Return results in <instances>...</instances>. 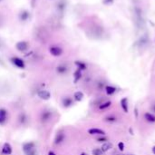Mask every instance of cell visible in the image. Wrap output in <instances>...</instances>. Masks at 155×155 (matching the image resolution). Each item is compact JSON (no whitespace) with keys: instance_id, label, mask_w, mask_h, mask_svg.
Wrapping results in <instances>:
<instances>
[{"instance_id":"cell-21","label":"cell","mask_w":155,"mask_h":155,"mask_svg":"<svg viewBox=\"0 0 155 155\" xmlns=\"http://www.w3.org/2000/svg\"><path fill=\"white\" fill-rule=\"evenodd\" d=\"M57 73H61V75H63V73H65L67 72V67L64 64H61V65H59L57 66V69H56Z\"/></svg>"},{"instance_id":"cell-1","label":"cell","mask_w":155,"mask_h":155,"mask_svg":"<svg viewBox=\"0 0 155 155\" xmlns=\"http://www.w3.org/2000/svg\"><path fill=\"white\" fill-rule=\"evenodd\" d=\"M133 16H134V23H135L137 29L143 30L145 28V21L141 9L139 8H135L133 12Z\"/></svg>"},{"instance_id":"cell-22","label":"cell","mask_w":155,"mask_h":155,"mask_svg":"<svg viewBox=\"0 0 155 155\" xmlns=\"http://www.w3.org/2000/svg\"><path fill=\"white\" fill-rule=\"evenodd\" d=\"M111 104H112V103L110 102V101H107V102H105V103L99 105V109L100 110H104L106 108H108V107H110Z\"/></svg>"},{"instance_id":"cell-33","label":"cell","mask_w":155,"mask_h":155,"mask_svg":"<svg viewBox=\"0 0 155 155\" xmlns=\"http://www.w3.org/2000/svg\"><path fill=\"white\" fill-rule=\"evenodd\" d=\"M2 47H3V43L0 41V49H2Z\"/></svg>"},{"instance_id":"cell-25","label":"cell","mask_w":155,"mask_h":155,"mask_svg":"<svg viewBox=\"0 0 155 155\" xmlns=\"http://www.w3.org/2000/svg\"><path fill=\"white\" fill-rule=\"evenodd\" d=\"M4 25H5V18H4L3 15L0 13V28H2Z\"/></svg>"},{"instance_id":"cell-12","label":"cell","mask_w":155,"mask_h":155,"mask_svg":"<svg viewBox=\"0 0 155 155\" xmlns=\"http://www.w3.org/2000/svg\"><path fill=\"white\" fill-rule=\"evenodd\" d=\"M62 104H63V106L65 107V108H68V107L72 106L73 104V101L71 97L67 96V97H64L62 101Z\"/></svg>"},{"instance_id":"cell-9","label":"cell","mask_w":155,"mask_h":155,"mask_svg":"<svg viewBox=\"0 0 155 155\" xmlns=\"http://www.w3.org/2000/svg\"><path fill=\"white\" fill-rule=\"evenodd\" d=\"M8 120V111L5 108H0V125L5 123Z\"/></svg>"},{"instance_id":"cell-28","label":"cell","mask_w":155,"mask_h":155,"mask_svg":"<svg viewBox=\"0 0 155 155\" xmlns=\"http://www.w3.org/2000/svg\"><path fill=\"white\" fill-rule=\"evenodd\" d=\"M75 64H76L79 66V68H80V69H82V70L85 69V67H86V66H85V64H82V63H78V62H76Z\"/></svg>"},{"instance_id":"cell-20","label":"cell","mask_w":155,"mask_h":155,"mask_svg":"<svg viewBox=\"0 0 155 155\" xmlns=\"http://www.w3.org/2000/svg\"><path fill=\"white\" fill-rule=\"evenodd\" d=\"M116 91V88L115 87H113V86H110V85H107L105 86V92L106 93L108 94V95H112V94L115 93Z\"/></svg>"},{"instance_id":"cell-10","label":"cell","mask_w":155,"mask_h":155,"mask_svg":"<svg viewBox=\"0 0 155 155\" xmlns=\"http://www.w3.org/2000/svg\"><path fill=\"white\" fill-rule=\"evenodd\" d=\"M88 133L91 135H104L105 132L102 129H98V128H92V129L88 130Z\"/></svg>"},{"instance_id":"cell-13","label":"cell","mask_w":155,"mask_h":155,"mask_svg":"<svg viewBox=\"0 0 155 155\" xmlns=\"http://www.w3.org/2000/svg\"><path fill=\"white\" fill-rule=\"evenodd\" d=\"M52 112L50 111H45L42 112L41 114V120L42 122H47V121H49L51 118H52Z\"/></svg>"},{"instance_id":"cell-29","label":"cell","mask_w":155,"mask_h":155,"mask_svg":"<svg viewBox=\"0 0 155 155\" xmlns=\"http://www.w3.org/2000/svg\"><path fill=\"white\" fill-rule=\"evenodd\" d=\"M97 141H107V138H105V137H99V138H97Z\"/></svg>"},{"instance_id":"cell-6","label":"cell","mask_w":155,"mask_h":155,"mask_svg":"<svg viewBox=\"0 0 155 155\" xmlns=\"http://www.w3.org/2000/svg\"><path fill=\"white\" fill-rule=\"evenodd\" d=\"M11 62L12 64L16 65V67H18V68H21V69H24L25 68V62L23 61V60L21 58H19V57H12L11 58Z\"/></svg>"},{"instance_id":"cell-36","label":"cell","mask_w":155,"mask_h":155,"mask_svg":"<svg viewBox=\"0 0 155 155\" xmlns=\"http://www.w3.org/2000/svg\"><path fill=\"white\" fill-rule=\"evenodd\" d=\"M1 1H3V0H0V2H1Z\"/></svg>"},{"instance_id":"cell-34","label":"cell","mask_w":155,"mask_h":155,"mask_svg":"<svg viewBox=\"0 0 155 155\" xmlns=\"http://www.w3.org/2000/svg\"><path fill=\"white\" fill-rule=\"evenodd\" d=\"M152 152H153V154H155V146L152 148Z\"/></svg>"},{"instance_id":"cell-11","label":"cell","mask_w":155,"mask_h":155,"mask_svg":"<svg viewBox=\"0 0 155 155\" xmlns=\"http://www.w3.org/2000/svg\"><path fill=\"white\" fill-rule=\"evenodd\" d=\"M12 146L10 145V143H5L4 145H3V148H2V153L5 154V155H10L12 153Z\"/></svg>"},{"instance_id":"cell-16","label":"cell","mask_w":155,"mask_h":155,"mask_svg":"<svg viewBox=\"0 0 155 155\" xmlns=\"http://www.w3.org/2000/svg\"><path fill=\"white\" fill-rule=\"evenodd\" d=\"M121 106H122V108H123L124 112H128L129 108H128V99L126 97H124L121 100Z\"/></svg>"},{"instance_id":"cell-35","label":"cell","mask_w":155,"mask_h":155,"mask_svg":"<svg viewBox=\"0 0 155 155\" xmlns=\"http://www.w3.org/2000/svg\"><path fill=\"white\" fill-rule=\"evenodd\" d=\"M80 155H88V154H87V153H85V152H82V153H81Z\"/></svg>"},{"instance_id":"cell-32","label":"cell","mask_w":155,"mask_h":155,"mask_svg":"<svg viewBox=\"0 0 155 155\" xmlns=\"http://www.w3.org/2000/svg\"><path fill=\"white\" fill-rule=\"evenodd\" d=\"M48 155H56V153L53 152H48Z\"/></svg>"},{"instance_id":"cell-5","label":"cell","mask_w":155,"mask_h":155,"mask_svg":"<svg viewBox=\"0 0 155 155\" xmlns=\"http://www.w3.org/2000/svg\"><path fill=\"white\" fill-rule=\"evenodd\" d=\"M49 52L53 56H60L63 53V49L57 45H53L50 47Z\"/></svg>"},{"instance_id":"cell-27","label":"cell","mask_w":155,"mask_h":155,"mask_svg":"<svg viewBox=\"0 0 155 155\" xmlns=\"http://www.w3.org/2000/svg\"><path fill=\"white\" fill-rule=\"evenodd\" d=\"M118 148H119V150L121 152H123V150H124V143H123V141H120V143H118Z\"/></svg>"},{"instance_id":"cell-30","label":"cell","mask_w":155,"mask_h":155,"mask_svg":"<svg viewBox=\"0 0 155 155\" xmlns=\"http://www.w3.org/2000/svg\"><path fill=\"white\" fill-rule=\"evenodd\" d=\"M0 64H1V65H3V66L5 65V63L3 62V60H2L1 58H0Z\"/></svg>"},{"instance_id":"cell-24","label":"cell","mask_w":155,"mask_h":155,"mask_svg":"<svg viewBox=\"0 0 155 155\" xmlns=\"http://www.w3.org/2000/svg\"><path fill=\"white\" fill-rule=\"evenodd\" d=\"M80 78H81V72H80V70H78V71L75 72V82L76 83Z\"/></svg>"},{"instance_id":"cell-2","label":"cell","mask_w":155,"mask_h":155,"mask_svg":"<svg viewBox=\"0 0 155 155\" xmlns=\"http://www.w3.org/2000/svg\"><path fill=\"white\" fill-rule=\"evenodd\" d=\"M36 39L40 41L42 44H45L47 39H49V33L45 27H37L36 29Z\"/></svg>"},{"instance_id":"cell-17","label":"cell","mask_w":155,"mask_h":155,"mask_svg":"<svg viewBox=\"0 0 155 155\" xmlns=\"http://www.w3.org/2000/svg\"><path fill=\"white\" fill-rule=\"evenodd\" d=\"M144 118L147 122L149 123H155V115L151 112H145L144 113Z\"/></svg>"},{"instance_id":"cell-23","label":"cell","mask_w":155,"mask_h":155,"mask_svg":"<svg viewBox=\"0 0 155 155\" xmlns=\"http://www.w3.org/2000/svg\"><path fill=\"white\" fill-rule=\"evenodd\" d=\"M93 155H103L104 152L102 151V149H99V148H96V149H93L92 152Z\"/></svg>"},{"instance_id":"cell-8","label":"cell","mask_w":155,"mask_h":155,"mask_svg":"<svg viewBox=\"0 0 155 155\" xmlns=\"http://www.w3.org/2000/svg\"><path fill=\"white\" fill-rule=\"evenodd\" d=\"M37 95L40 99L45 100V101H47L51 98V93L47 90H39L37 92Z\"/></svg>"},{"instance_id":"cell-7","label":"cell","mask_w":155,"mask_h":155,"mask_svg":"<svg viewBox=\"0 0 155 155\" xmlns=\"http://www.w3.org/2000/svg\"><path fill=\"white\" fill-rule=\"evenodd\" d=\"M102 34H103V29H102V27H100L98 25H95V26H93V28H91V35L94 38L100 37L102 36Z\"/></svg>"},{"instance_id":"cell-4","label":"cell","mask_w":155,"mask_h":155,"mask_svg":"<svg viewBox=\"0 0 155 155\" xmlns=\"http://www.w3.org/2000/svg\"><path fill=\"white\" fill-rule=\"evenodd\" d=\"M35 143H32V141H29V143H25L23 144V151L25 152V154H27L29 152H32L35 151Z\"/></svg>"},{"instance_id":"cell-3","label":"cell","mask_w":155,"mask_h":155,"mask_svg":"<svg viewBox=\"0 0 155 155\" xmlns=\"http://www.w3.org/2000/svg\"><path fill=\"white\" fill-rule=\"evenodd\" d=\"M16 48L19 52H25V51L28 50L29 45H28V43L26 42V41H19L16 45Z\"/></svg>"},{"instance_id":"cell-14","label":"cell","mask_w":155,"mask_h":155,"mask_svg":"<svg viewBox=\"0 0 155 155\" xmlns=\"http://www.w3.org/2000/svg\"><path fill=\"white\" fill-rule=\"evenodd\" d=\"M64 132H58L55 138V144H60L64 141Z\"/></svg>"},{"instance_id":"cell-37","label":"cell","mask_w":155,"mask_h":155,"mask_svg":"<svg viewBox=\"0 0 155 155\" xmlns=\"http://www.w3.org/2000/svg\"><path fill=\"white\" fill-rule=\"evenodd\" d=\"M129 155H132V154H129Z\"/></svg>"},{"instance_id":"cell-15","label":"cell","mask_w":155,"mask_h":155,"mask_svg":"<svg viewBox=\"0 0 155 155\" xmlns=\"http://www.w3.org/2000/svg\"><path fill=\"white\" fill-rule=\"evenodd\" d=\"M30 16V13L28 11H26V10H24L22 11L21 13L19 14V18L21 21H26Z\"/></svg>"},{"instance_id":"cell-26","label":"cell","mask_w":155,"mask_h":155,"mask_svg":"<svg viewBox=\"0 0 155 155\" xmlns=\"http://www.w3.org/2000/svg\"><path fill=\"white\" fill-rule=\"evenodd\" d=\"M105 121H106V122L112 123V122H115L116 118H115V117H112V116H109V117H106V118H105Z\"/></svg>"},{"instance_id":"cell-31","label":"cell","mask_w":155,"mask_h":155,"mask_svg":"<svg viewBox=\"0 0 155 155\" xmlns=\"http://www.w3.org/2000/svg\"><path fill=\"white\" fill-rule=\"evenodd\" d=\"M152 110L155 112V104H152Z\"/></svg>"},{"instance_id":"cell-19","label":"cell","mask_w":155,"mask_h":155,"mask_svg":"<svg viewBox=\"0 0 155 155\" xmlns=\"http://www.w3.org/2000/svg\"><path fill=\"white\" fill-rule=\"evenodd\" d=\"M73 99H75V101H76V102H81L83 99H84V93L82 92H75V94H73Z\"/></svg>"},{"instance_id":"cell-18","label":"cell","mask_w":155,"mask_h":155,"mask_svg":"<svg viewBox=\"0 0 155 155\" xmlns=\"http://www.w3.org/2000/svg\"><path fill=\"white\" fill-rule=\"evenodd\" d=\"M112 148V143H110V141H105V143H104L103 144V146H102V151H103L104 152H105L110 151Z\"/></svg>"}]
</instances>
